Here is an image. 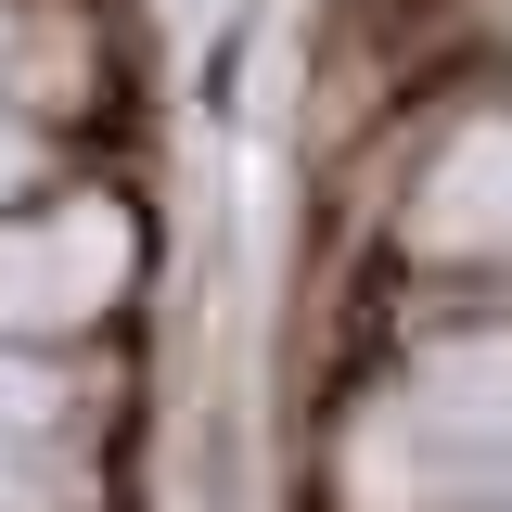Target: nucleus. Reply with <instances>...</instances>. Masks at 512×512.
<instances>
[{
	"label": "nucleus",
	"instance_id": "4",
	"mask_svg": "<svg viewBox=\"0 0 512 512\" xmlns=\"http://www.w3.org/2000/svg\"><path fill=\"white\" fill-rule=\"evenodd\" d=\"M52 180V154H39V128H13L0 116V205H13V192H39Z\"/></svg>",
	"mask_w": 512,
	"mask_h": 512
},
{
	"label": "nucleus",
	"instance_id": "3",
	"mask_svg": "<svg viewBox=\"0 0 512 512\" xmlns=\"http://www.w3.org/2000/svg\"><path fill=\"white\" fill-rule=\"evenodd\" d=\"M64 397H77V372H64V359H39V346H0V436H39Z\"/></svg>",
	"mask_w": 512,
	"mask_h": 512
},
{
	"label": "nucleus",
	"instance_id": "5",
	"mask_svg": "<svg viewBox=\"0 0 512 512\" xmlns=\"http://www.w3.org/2000/svg\"><path fill=\"white\" fill-rule=\"evenodd\" d=\"M0 52H13V13H0Z\"/></svg>",
	"mask_w": 512,
	"mask_h": 512
},
{
	"label": "nucleus",
	"instance_id": "2",
	"mask_svg": "<svg viewBox=\"0 0 512 512\" xmlns=\"http://www.w3.org/2000/svg\"><path fill=\"white\" fill-rule=\"evenodd\" d=\"M397 423L461 436V448H512V320H461V333H436V346H410Z\"/></svg>",
	"mask_w": 512,
	"mask_h": 512
},
{
	"label": "nucleus",
	"instance_id": "1",
	"mask_svg": "<svg viewBox=\"0 0 512 512\" xmlns=\"http://www.w3.org/2000/svg\"><path fill=\"white\" fill-rule=\"evenodd\" d=\"M128 282V218L103 192H64L39 218H0V333L39 346V333H77L90 308H116Z\"/></svg>",
	"mask_w": 512,
	"mask_h": 512
}]
</instances>
